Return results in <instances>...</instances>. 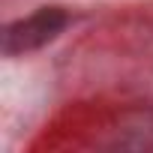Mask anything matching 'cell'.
<instances>
[{"label":"cell","instance_id":"1","mask_svg":"<svg viewBox=\"0 0 153 153\" xmlns=\"http://www.w3.org/2000/svg\"><path fill=\"white\" fill-rule=\"evenodd\" d=\"M69 24V15L57 6H45L15 24L6 27L3 33V54L15 57V54H27V51H36L42 45H48L51 39L60 36V30Z\"/></svg>","mask_w":153,"mask_h":153}]
</instances>
